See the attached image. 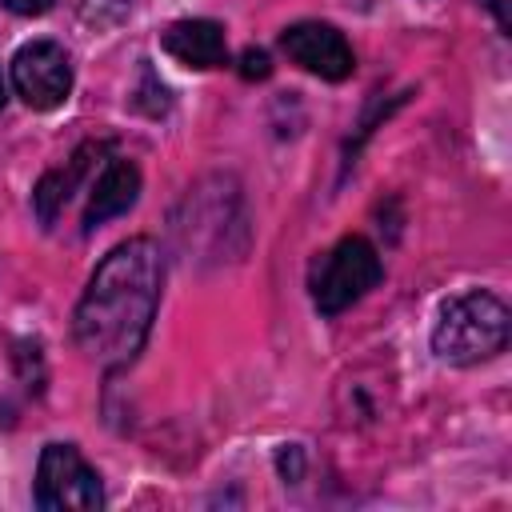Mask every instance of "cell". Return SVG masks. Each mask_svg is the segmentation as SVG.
Wrapping results in <instances>:
<instances>
[{
    "label": "cell",
    "instance_id": "ba28073f",
    "mask_svg": "<svg viewBox=\"0 0 512 512\" xmlns=\"http://www.w3.org/2000/svg\"><path fill=\"white\" fill-rule=\"evenodd\" d=\"M160 44L184 68H220L228 60V40L216 20H176L160 32Z\"/></svg>",
    "mask_w": 512,
    "mask_h": 512
},
{
    "label": "cell",
    "instance_id": "6da1fadb",
    "mask_svg": "<svg viewBox=\"0 0 512 512\" xmlns=\"http://www.w3.org/2000/svg\"><path fill=\"white\" fill-rule=\"evenodd\" d=\"M160 288H164V256L156 240L136 236L116 244L100 260L76 304L72 336L80 352L100 368L132 364L148 340Z\"/></svg>",
    "mask_w": 512,
    "mask_h": 512
},
{
    "label": "cell",
    "instance_id": "3957f363",
    "mask_svg": "<svg viewBox=\"0 0 512 512\" xmlns=\"http://www.w3.org/2000/svg\"><path fill=\"white\" fill-rule=\"evenodd\" d=\"M384 276V264H380V252L364 240V236H344L336 240L308 272V292H312V304L324 312V316H336L344 308H352L364 292H372Z\"/></svg>",
    "mask_w": 512,
    "mask_h": 512
},
{
    "label": "cell",
    "instance_id": "277c9868",
    "mask_svg": "<svg viewBox=\"0 0 512 512\" xmlns=\"http://www.w3.org/2000/svg\"><path fill=\"white\" fill-rule=\"evenodd\" d=\"M104 504V488L96 468L80 456L76 444H48L36 464V508L44 512H88Z\"/></svg>",
    "mask_w": 512,
    "mask_h": 512
},
{
    "label": "cell",
    "instance_id": "5b68a950",
    "mask_svg": "<svg viewBox=\"0 0 512 512\" xmlns=\"http://www.w3.org/2000/svg\"><path fill=\"white\" fill-rule=\"evenodd\" d=\"M12 88L36 112L60 108L68 100V92H72L68 52L56 40H32V44H24L12 56Z\"/></svg>",
    "mask_w": 512,
    "mask_h": 512
},
{
    "label": "cell",
    "instance_id": "7a4b0ae2",
    "mask_svg": "<svg viewBox=\"0 0 512 512\" xmlns=\"http://www.w3.org/2000/svg\"><path fill=\"white\" fill-rule=\"evenodd\" d=\"M508 344V308L492 292H464L440 308L432 328V348L448 364H480L504 352Z\"/></svg>",
    "mask_w": 512,
    "mask_h": 512
},
{
    "label": "cell",
    "instance_id": "4fadbf2b",
    "mask_svg": "<svg viewBox=\"0 0 512 512\" xmlns=\"http://www.w3.org/2000/svg\"><path fill=\"white\" fill-rule=\"evenodd\" d=\"M0 104H4V76H0Z\"/></svg>",
    "mask_w": 512,
    "mask_h": 512
},
{
    "label": "cell",
    "instance_id": "7c38bea8",
    "mask_svg": "<svg viewBox=\"0 0 512 512\" xmlns=\"http://www.w3.org/2000/svg\"><path fill=\"white\" fill-rule=\"evenodd\" d=\"M8 12H16V16H44L56 0H0Z\"/></svg>",
    "mask_w": 512,
    "mask_h": 512
},
{
    "label": "cell",
    "instance_id": "52a82bcc",
    "mask_svg": "<svg viewBox=\"0 0 512 512\" xmlns=\"http://www.w3.org/2000/svg\"><path fill=\"white\" fill-rule=\"evenodd\" d=\"M140 196V172L132 160L124 156H108L92 192H88V204H84V232H96L100 224H108L112 216L128 212Z\"/></svg>",
    "mask_w": 512,
    "mask_h": 512
},
{
    "label": "cell",
    "instance_id": "30bf717a",
    "mask_svg": "<svg viewBox=\"0 0 512 512\" xmlns=\"http://www.w3.org/2000/svg\"><path fill=\"white\" fill-rule=\"evenodd\" d=\"M272 72V64H268V52H260V48H248L244 56H240V76L244 80H264Z\"/></svg>",
    "mask_w": 512,
    "mask_h": 512
},
{
    "label": "cell",
    "instance_id": "8fae6325",
    "mask_svg": "<svg viewBox=\"0 0 512 512\" xmlns=\"http://www.w3.org/2000/svg\"><path fill=\"white\" fill-rule=\"evenodd\" d=\"M488 12H492V20H496V28L508 36L512 32V0H480Z\"/></svg>",
    "mask_w": 512,
    "mask_h": 512
},
{
    "label": "cell",
    "instance_id": "8992f818",
    "mask_svg": "<svg viewBox=\"0 0 512 512\" xmlns=\"http://www.w3.org/2000/svg\"><path fill=\"white\" fill-rule=\"evenodd\" d=\"M280 48L292 64H300L304 72H312L320 80H344L356 68V56H352L344 32H336L332 24H320V20L288 24L280 32Z\"/></svg>",
    "mask_w": 512,
    "mask_h": 512
},
{
    "label": "cell",
    "instance_id": "9c48e42d",
    "mask_svg": "<svg viewBox=\"0 0 512 512\" xmlns=\"http://www.w3.org/2000/svg\"><path fill=\"white\" fill-rule=\"evenodd\" d=\"M108 144H96V140H88V144H80L60 168H52L40 184H36V192H32V204H36V216H40V224L44 228H52L56 224V216L64 212V204L72 200V192L80 188V180L88 176V168H92V160L104 152Z\"/></svg>",
    "mask_w": 512,
    "mask_h": 512
}]
</instances>
